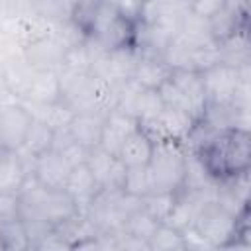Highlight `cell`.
<instances>
[{"instance_id":"obj_1","label":"cell","mask_w":251,"mask_h":251,"mask_svg":"<svg viewBox=\"0 0 251 251\" xmlns=\"http://www.w3.org/2000/svg\"><path fill=\"white\" fill-rule=\"evenodd\" d=\"M208 176L216 182L231 180L249 173L251 165V139L247 127H227L210 131L194 149Z\"/></svg>"},{"instance_id":"obj_2","label":"cell","mask_w":251,"mask_h":251,"mask_svg":"<svg viewBox=\"0 0 251 251\" xmlns=\"http://www.w3.org/2000/svg\"><path fill=\"white\" fill-rule=\"evenodd\" d=\"M147 176L151 192H178L186 176V147L176 141L155 143L147 163Z\"/></svg>"},{"instance_id":"obj_3","label":"cell","mask_w":251,"mask_h":251,"mask_svg":"<svg viewBox=\"0 0 251 251\" xmlns=\"http://www.w3.org/2000/svg\"><path fill=\"white\" fill-rule=\"evenodd\" d=\"M165 106L176 108L188 114L192 120H200L206 108V92L202 82V73L173 69L169 78L157 88Z\"/></svg>"},{"instance_id":"obj_4","label":"cell","mask_w":251,"mask_h":251,"mask_svg":"<svg viewBox=\"0 0 251 251\" xmlns=\"http://www.w3.org/2000/svg\"><path fill=\"white\" fill-rule=\"evenodd\" d=\"M239 218L241 214H233L220 202L212 200L200 210L190 227H194L212 249L233 247L235 241L241 237Z\"/></svg>"},{"instance_id":"obj_5","label":"cell","mask_w":251,"mask_h":251,"mask_svg":"<svg viewBox=\"0 0 251 251\" xmlns=\"http://www.w3.org/2000/svg\"><path fill=\"white\" fill-rule=\"evenodd\" d=\"M245 67L237 69L226 63H216L202 73L206 104L208 102H237L245 106L247 78H243Z\"/></svg>"},{"instance_id":"obj_6","label":"cell","mask_w":251,"mask_h":251,"mask_svg":"<svg viewBox=\"0 0 251 251\" xmlns=\"http://www.w3.org/2000/svg\"><path fill=\"white\" fill-rule=\"evenodd\" d=\"M137 126L151 137L153 143H161V141H176V143H186L192 127L196 126V120H192L188 114L171 108V106H163L155 116L137 122Z\"/></svg>"},{"instance_id":"obj_7","label":"cell","mask_w":251,"mask_h":251,"mask_svg":"<svg viewBox=\"0 0 251 251\" xmlns=\"http://www.w3.org/2000/svg\"><path fill=\"white\" fill-rule=\"evenodd\" d=\"M31 118L33 116L24 104H0V141L6 151H18L24 145Z\"/></svg>"},{"instance_id":"obj_8","label":"cell","mask_w":251,"mask_h":251,"mask_svg":"<svg viewBox=\"0 0 251 251\" xmlns=\"http://www.w3.org/2000/svg\"><path fill=\"white\" fill-rule=\"evenodd\" d=\"M86 165L92 171L94 178L98 180L100 188H116V190H122V184H124L126 169L127 167L116 155L104 151L102 147H94L88 153Z\"/></svg>"},{"instance_id":"obj_9","label":"cell","mask_w":251,"mask_h":251,"mask_svg":"<svg viewBox=\"0 0 251 251\" xmlns=\"http://www.w3.org/2000/svg\"><path fill=\"white\" fill-rule=\"evenodd\" d=\"M100 190L102 188H100L98 180L94 178V175H92V171L88 169L86 163L76 165V167L71 169L69 178L65 182V192L73 198V202H75V206L80 214L88 212L90 204L94 202V198L98 196Z\"/></svg>"},{"instance_id":"obj_10","label":"cell","mask_w":251,"mask_h":251,"mask_svg":"<svg viewBox=\"0 0 251 251\" xmlns=\"http://www.w3.org/2000/svg\"><path fill=\"white\" fill-rule=\"evenodd\" d=\"M71 165L57 149H47L45 153L35 157L33 165V176L37 182H41L47 188H65V182L71 173Z\"/></svg>"},{"instance_id":"obj_11","label":"cell","mask_w":251,"mask_h":251,"mask_svg":"<svg viewBox=\"0 0 251 251\" xmlns=\"http://www.w3.org/2000/svg\"><path fill=\"white\" fill-rule=\"evenodd\" d=\"M137 127V120L131 118L129 114L114 108L104 116V126H102V135H100V143L98 147H102L104 151L118 155V149L122 145V141Z\"/></svg>"},{"instance_id":"obj_12","label":"cell","mask_w":251,"mask_h":251,"mask_svg":"<svg viewBox=\"0 0 251 251\" xmlns=\"http://www.w3.org/2000/svg\"><path fill=\"white\" fill-rule=\"evenodd\" d=\"M155 143L151 141V137L137 126L120 145L118 149V159L126 165V167H147L151 153H153Z\"/></svg>"},{"instance_id":"obj_13","label":"cell","mask_w":251,"mask_h":251,"mask_svg":"<svg viewBox=\"0 0 251 251\" xmlns=\"http://www.w3.org/2000/svg\"><path fill=\"white\" fill-rule=\"evenodd\" d=\"M104 116L106 114H96V112H78L71 120L67 131L69 135L80 143L86 149H94L100 143L102 135V126H104Z\"/></svg>"},{"instance_id":"obj_14","label":"cell","mask_w":251,"mask_h":251,"mask_svg":"<svg viewBox=\"0 0 251 251\" xmlns=\"http://www.w3.org/2000/svg\"><path fill=\"white\" fill-rule=\"evenodd\" d=\"M171 67L163 57H151V55H137L131 78L149 90H157L171 75Z\"/></svg>"},{"instance_id":"obj_15","label":"cell","mask_w":251,"mask_h":251,"mask_svg":"<svg viewBox=\"0 0 251 251\" xmlns=\"http://www.w3.org/2000/svg\"><path fill=\"white\" fill-rule=\"evenodd\" d=\"M190 10V0H143L141 24H151L159 20H182Z\"/></svg>"},{"instance_id":"obj_16","label":"cell","mask_w":251,"mask_h":251,"mask_svg":"<svg viewBox=\"0 0 251 251\" xmlns=\"http://www.w3.org/2000/svg\"><path fill=\"white\" fill-rule=\"evenodd\" d=\"M27 176V171L16 151L0 153V190L18 192L20 184Z\"/></svg>"},{"instance_id":"obj_17","label":"cell","mask_w":251,"mask_h":251,"mask_svg":"<svg viewBox=\"0 0 251 251\" xmlns=\"http://www.w3.org/2000/svg\"><path fill=\"white\" fill-rule=\"evenodd\" d=\"M0 245L6 251H24L29 249V237L20 216L4 218L0 224Z\"/></svg>"},{"instance_id":"obj_18","label":"cell","mask_w":251,"mask_h":251,"mask_svg":"<svg viewBox=\"0 0 251 251\" xmlns=\"http://www.w3.org/2000/svg\"><path fill=\"white\" fill-rule=\"evenodd\" d=\"M53 137H55V131L43 120L31 118V124L27 127V133H25V139H24V145L20 149L37 157V155H41V153H45L47 149L53 147Z\"/></svg>"},{"instance_id":"obj_19","label":"cell","mask_w":251,"mask_h":251,"mask_svg":"<svg viewBox=\"0 0 251 251\" xmlns=\"http://www.w3.org/2000/svg\"><path fill=\"white\" fill-rule=\"evenodd\" d=\"M175 202L176 192H151L145 198H141V208L159 224H165L175 208Z\"/></svg>"},{"instance_id":"obj_20","label":"cell","mask_w":251,"mask_h":251,"mask_svg":"<svg viewBox=\"0 0 251 251\" xmlns=\"http://www.w3.org/2000/svg\"><path fill=\"white\" fill-rule=\"evenodd\" d=\"M147 247L151 251H173V249H184L182 241V231L169 226V224H159L151 237L147 239Z\"/></svg>"},{"instance_id":"obj_21","label":"cell","mask_w":251,"mask_h":251,"mask_svg":"<svg viewBox=\"0 0 251 251\" xmlns=\"http://www.w3.org/2000/svg\"><path fill=\"white\" fill-rule=\"evenodd\" d=\"M157 226H159V222L155 218H151L143 208H139V210H135L126 220V224H124L122 229L126 233H129V235H133V237H137V239H141V241L147 243V239L151 237V233L155 231Z\"/></svg>"},{"instance_id":"obj_22","label":"cell","mask_w":251,"mask_h":251,"mask_svg":"<svg viewBox=\"0 0 251 251\" xmlns=\"http://www.w3.org/2000/svg\"><path fill=\"white\" fill-rule=\"evenodd\" d=\"M122 190L126 194H131V196H137V198H145L151 192L149 176H147V167H127Z\"/></svg>"},{"instance_id":"obj_23","label":"cell","mask_w":251,"mask_h":251,"mask_svg":"<svg viewBox=\"0 0 251 251\" xmlns=\"http://www.w3.org/2000/svg\"><path fill=\"white\" fill-rule=\"evenodd\" d=\"M114 10L126 18L127 22L131 24H137L139 22V16H141V6H143V0H108Z\"/></svg>"},{"instance_id":"obj_24","label":"cell","mask_w":251,"mask_h":251,"mask_svg":"<svg viewBox=\"0 0 251 251\" xmlns=\"http://www.w3.org/2000/svg\"><path fill=\"white\" fill-rule=\"evenodd\" d=\"M227 4V0H190V12L210 20L214 14H218L224 6Z\"/></svg>"},{"instance_id":"obj_25","label":"cell","mask_w":251,"mask_h":251,"mask_svg":"<svg viewBox=\"0 0 251 251\" xmlns=\"http://www.w3.org/2000/svg\"><path fill=\"white\" fill-rule=\"evenodd\" d=\"M2 151H6V149H4V145H2V141H0V153H2Z\"/></svg>"},{"instance_id":"obj_26","label":"cell","mask_w":251,"mask_h":251,"mask_svg":"<svg viewBox=\"0 0 251 251\" xmlns=\"http://www.w3.org/2000/svg\"><path fill=\"white\" fill-rule=\"evenodd\" d=\"M2 220H4V218H2V216H0V224H2Z\"/></svg>"}]
</instances>
